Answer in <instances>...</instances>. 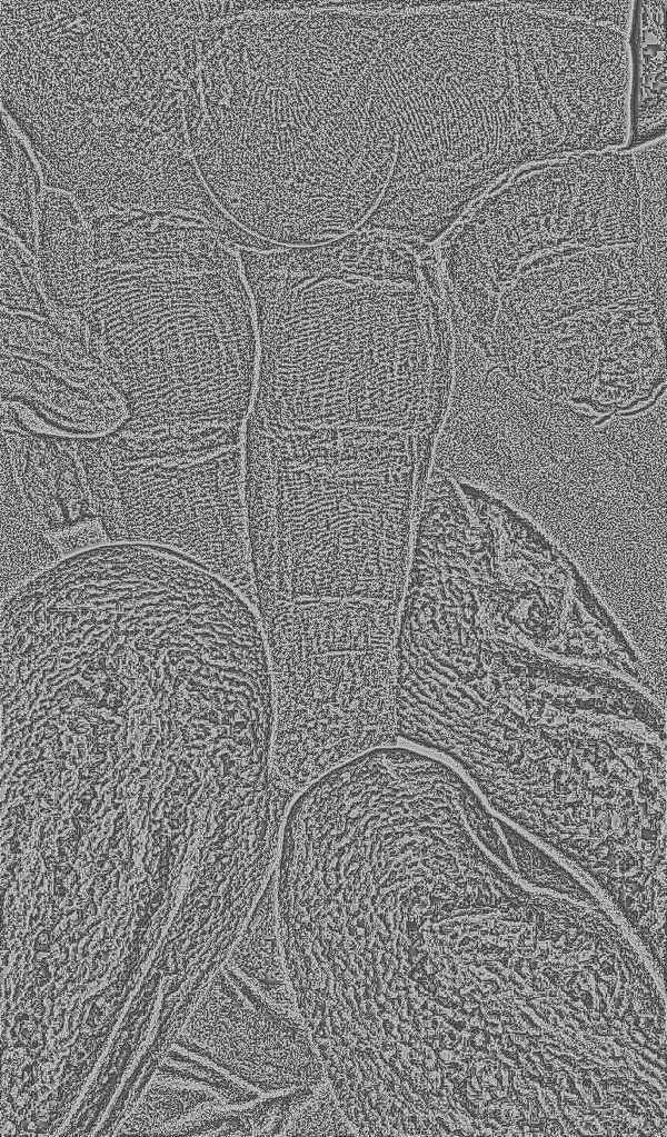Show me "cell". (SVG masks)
Instances as JSON below:
<instances>
[{
    "instance_id": "cell-17",
    "label": "cell",
    "mask_w": 667,
    "mask_h": 1137,
    "mask_svg": "<svg viewBox=\"0 0 667 1137\" xmlns=\"http://www.w3.org/2000/svg\"><path fill=\"white\" fill-rule=\"evenodd\" d=\"M277 877L263 889L256 915L235 950V963L248 977L251 987L271 1004L298 1014L281 965L276 934Z\"/></svg>"
},
{
    "instance_id": "cell-3",
    "label": "cell",
    "mask_w": 667,
    "mask_h": 1137,
    "mask_svg": "<svg viewBox=\"0 0 667 1137\" xmlns=\"http://www.w3.org/2000/svg\"><path fill=\"white\" fill-rule=\"evenodd\" d=\"M407 94L421 172L456 218L519 167L615 150L628 132L619 36L576 1L429 3Z\"/></svg>"
},
{
    "instance_id": "cell-4",
    "label": "cell",
    "mask_w": 667,
    "mask_h": 1137,
    "mask_svg": "<svg viewBox=\"0 0 667 1137\" xmlns=\"http://www.w3.org/2000/svg\"><path fill=\"white\" fill-rule=\"evenodd\" d=\"M247 280L259 343L256 422L436 441L454 335L434 266L406 247L350 237L266 256Z\"/></svg>"
},
{
    "instance_id": "cell-15",
    "label": "cell",
    "mask_w": 667,
    "mask_h": 1137,
    "mask_svg": "<svg viewBox=\"0 0 667 1137\" xmlns=\"http://www.w3.org/2000/svg\"><path fill=\"white\" fill-rule=\"evenodd\" d=\"M1 600L53 567L61 553L28 509L12 479L1 472Z\"/></svg>"
},
{
    "instance_id": "cell-10",
    "label": "cell",
    "mask_w": 667,
    "mask_h": 1137,
    "mask_svg": "<svg viewBox=\"0 0 667 1137\" xmlns=\"http://www.w3.org/2000/svg\"><path fill=\"white\" fill-rule=\"evenodd\" d=\"M654 243L633 152L547 160L517 173L450 233L446 257L496 296L531 257L563 247Z\"/></svg>"
},
{
    "instance_id": "cell-1",
    "label": "cell",
    "mask_w": 667,
    "mask_h": 1137,
    "mask_svg": "<svg viewBox=\"0 0 667 1137\" xmlns=\"http://www.w3.org/2000/svg\"><path fill=\"white\" fill-rule=\"evenodd\" d=\"M201 47L189 141L226 217L275 248L361 229L400 150L384 12L255 6L216 23Z\"/></svg>"
},
{
    "instance_id": "cell-2",
    "label": "cell",
    "mask_w": 667,
    "mask_h": 1137,
    "mask_svg": "<svg viewBox=\"0 0 667 1137\" xmlns=\"http://www.w3.org/2000/svg\"><path fill=\"white\" fill-rule=\"evenodd\" d=\"M218 1L1 0L4 112L88 208L198 212L185 92Z\"/></svg>"
},
{
    "instance_id": "cell-13",
    "label": "cell",
    "mask_w": 667,
    "mask_h": 1137,
    "mask_svg": "<svg viewBox=\"0 0 667 1137\" xmlns=\"http://www.w3.org/2000/svg\"><path fill=\"white\" fill-rule=\"evenodd\" d=\"M36 259L54 309L83 318L93 272V236L80 203L64 189H43Z\"/></svg>"
},
{
    "instance_id": "cell-5",
    "label": "cell",
    "mask_w": 667,
    "mask_h": 1137,
    "mask_svg": "<svg viewBox=\"0 0 667 1137\" xmlns=\"http://www.w3.org/2000/svg\"><path fill=\"white\" fill-rule=\"evenodd\" d=\"M91 352L123 393V429L243 433L258 372L255 306L239 250L205 219L88 216Z\"/></svg>"
},
{
    "instance_id": "cell-8",
    "label": "cell",
    "mask_w": 667,
    "mask_h": 1137,
    "mask_svg": "<svg viewBox=\"0 0 667 1137\" xmlns=\"http://www.w3.org/2000/svg\"><path fill=\"white\" fill-rule=\"evenodd\" d=\"M73 443L109 542L181 553L257 609L242 435L120 428Z\"/></svg>"
},
{
    "instance_id": "cell-19",
    "label": "cell",
    "mask_w": 667,
    "mask_h": 1137,
    "mask_svg": "<svg viewBox=\"0 0 667 1137\" xmlns=\"http://www.w3.org/2000/svg\"><path fill=\"white\" fill-rule=\"evenodd\" d=\"M285 1135H346L354 1134L338 1110L330 1087L325 1081L312 1097L292 1115Z\"/></svg>"
},
{
    "instance_id": "cell-7",
    "label": "cell",
    "mask_w": 667,
    "mask_h": 1137,
    "mask_svg": "<svg viewBox=\"0 0 667 1137\" xmlns=\"http://www.w3.org/2000/svg\"><path fill=\"white\" fill-rule=\"evenodd\" d=\"M258 614L271 672L278 786L295 796L347 761L394 746L398 605L303 599Z\"/></svg>"
},
{
    "instance_id": "cell-16",
    "label": "cell",
    "mask_w": 667,
    "mask_h": 1137,
    "mask_svg": "<svg viewBox=\"0 0 667 1137\" xmlns=\"http://www.w3.org/2000/svg\"><path fill=\"white\" fill-rule=\"evenodd\" d=\"M39 166L24 136L2 111L1 225L36 256L37 220L42 196Z\"/></svg>"
},
{
    "instance_id": "cell-18",
    "label": "cell",
    "mask_w": 667,
    "mask_h": 1137,
    "mask_svg": "<svg viewBox=\"0 0 667 1137\" xmlns=\"http://www.w3.org/2000/svg\"><path fill=\"white\" fill-rule=\"evenodd\" d=\"M1 309L51 320L48 297L36 256L1 225Z\"/></svg>"
},
{
    "instance_id": "cell-6",
    "label": "cell",
    "mask_w": 667,
    "mask_h": 1137,
    "mask_svg": "<svg viewBox=\"0 0 667 1137\" xmlns=\"http://www.w3.org/2000/svg\"><path fill=\"white\" fill-rule=\"evenodd\" d=\"M243 435L257 609L303 599L400 605L427 476L418 441Z\"/></svg>"
},
{
    "instance_id": "cell-14",
    "label": "cell",
    "mask_w": 667,
    "mask_h": 1137,
    "mask_svg": "<svg viewBox=\"0 0 667 1137\" xmlns=\"http://www.w3.org/2000/svg\"><path fill=\"white\" fill-rule=\"evenodd\" d=\"M631 38L637 51V103L631 147L660 139L666 130L665 0L636 2Z\"/></svg>"
},
{
    "instance_id": "cell-12",
    "label": "cell",
    "mask_w": 667,
    "mask_h": 1137,
    "mask_svg": "<svg viewBox=\"0 0 667 1137\" xmlns=\"http://www.w3.org/2000/svg\"><path fill=\"white\" fill-rule=\"evenodd\" d=\"M1 472L51 539L98 520L73 440L1 428Z\"/></svg>"
},
{
    "instance_id": "cell-9",
    "label": "cell",
    "mask_w": 667,
    "mask_h": 1137,
    "mask_svg": "<svg viewBox=\"0 0 667 1137\" xmlns=\"http://www.w3.org/2000/svg\"><path fill=\"white\" fill-rule=\"evenodd\" d=\"M666 340V251L566 247L522 263L501 289L494 361L593 375Z\"/></svg>"
},
{
    "instance_id": "cell-11",
    "label": "cell",
    "mask_w": 667,
    "mask_h": 1137,
    "mask_svg": "<svg viewBox=\"0 0 667 1137\" xmlns=\"http://www.w3.org/2000/svg\"><path fill=\"white\" fill-rule=\"evenodd\" d=\"M104 365L48 319L1 309V428L94 440L129 419Z\"/></svg>"
}]
</instances>
